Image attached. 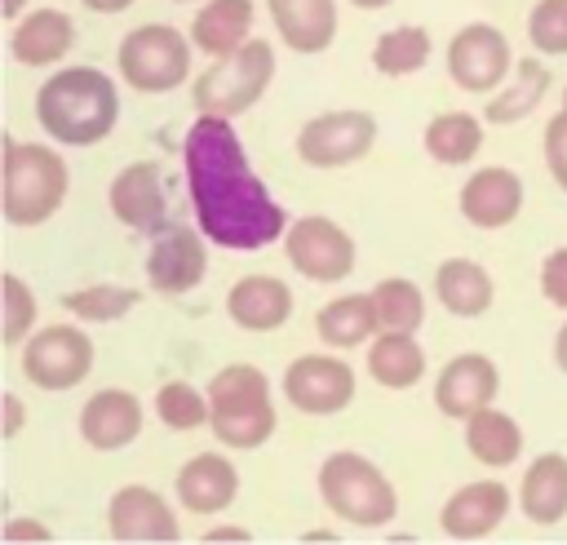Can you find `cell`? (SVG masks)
Returning a JSON list of instances; mask_svg holds the SVG:
<instances>
[{
  "mask_svg": "<svg viewBox=\"0 0 567 545\" xmlns=\"http://www.w3.org/2000/svg\"><path fill=\"white\" fill-rule=\"evenodd\" d=\"M182 168H186V195L195 226L230 253H257L288 235V217L261 173L248 164L244 137L235 133V120L221 115H195V124L182 137Z\"/></svg>",
  "mask_w": 567,
  "mask_h": 545,
  "instance_id": "6da1fadb",
  "label": "cell"
},
{
  "mask_svg": "<svg viewBox=\"0 0 567 545\" xmlns=\"http://www.w3.org/2000/svg\"><path fill=\"white\" fill-rule=\"evenodd\" d=\"M35 124L53 146H97L120 124V84L102 66H53L35 89Z\"/></svg>",
  "mask_w": 567,
  "mask_h": 545,
  "instance_id": "7a4b0ae2",
  "label": "cell"
},
{
  "mask_svg": "<svg viewBox=\"0 0 567 545\" xmlns=\"http://www.w3.org/2000/svg\"><path fill=\"white\" fill-rule=\"evenodd\" d=\"M71 191V168L62 151L40 142L4 137V186H0V213L13 230H31L58 217Z\"/></svg>",
  "mask_w": 567,
  "mask_h": 545,
  "instance_id": "3957f363",
  "label": "cell"
},
{
  "mask_svg": "<svg viewBox=\"0 0 567 545\" xmlns=\"http://www.w3.org/2000/svg\"><path fill=\"white\" fill-rule=\"evenodd\" d=\"M315 487H319L323 510L332 518H341L346 527H359V532H377V527L394 523V514H399V492H394L390 474L354 448L328 452L319 461Z\"/></svg>",
  "mask_w": 567,
  "mask_h": 545,
  "instance_id": "277c9868",
  "label": "cell"
},
{
  "mask_svg": "<svg viewBox=\"0 0 567 545\" xmlns=\"http://www.w3.org/2000/svg\"><path fill=\"white\" fill-rule=\"evenodd\" d=\"M208 430L221 448L235 452H252L261 443H270L279 417H275V394H270V377L257 363H226L208 377Z\"/></svg>",
  "mask_w": 567,
  "mask_h": 545,
  "instance_id": "5b68a950",
  "label": "cell"
},
{
  "mask_svg": "<svg viewBox=\"0 0 567 545\" xmlns=\"http://www.w3.org/2000/svg\"><path fill=\"white\" fill-rule=\"evenodd\" d=\"M275 44L261 40V35H248L239 49L221 53V58H208V66L195 75L190 84V102L199 115H221V120H235L244 115L248 106H257L275 80Z\"/></svg>",
  "mask_w": 567,
  "mask_h": 545,
  "instance_id": "8992f818",
  "label": "cell"
},
{
  "mask_svg": "<svg viewBox=\"0 0 567 545\" xmlns=\"http://www.w3.org/2000/svg\"><path fill=\"white\" fill-rule=\"evenodd\" d=\"M190 58H195L190 31H177L168 22H142V27L124 31L115 44L120 80L146 97H159V93H173L177 84H186Z\"/></svg>",
  "mask_w": 567,
  "mask_h": 545,
  "instance_id": "52a82bcc",
  "label": "cell"
},
{
  "mask_svg": "<svg viewBox=\"0 0 567 545\" xmlns=\"http://www.w3.org/2000/svg\"><path fill=\"white\" fill-rule=\"evenodd\" d=\"M93 359H97L93 337L75 323H44L18 346L22 381L44 390V394H62V390L84 385L93 372Z\"/></svg>",
  "mask_w": 567,
  "mask_h": 545,
  "instance_id": "ba28073f",
  "label": "cell"
},
{
  "mask_svg": "<svg viewBox=\"0 0 567 545\" xmlns=\"http://www.w3.org/2000/svg\"><path fill=\"white\" fill-rule=\"evenodd\" d=\"M443 62H447V80L461 93L492 97L509 80V71H514L518 58H514V44H509V35L501 27H492V22H465V27L452 31Z\"/></svg>",
  "mask_w": 567,
  "mask_h": 545,
  "instance_id": "9c48e42d",
  "label": "cell"
},
{
  "mask_svg": "<svg viewBox=\"0 0 567 545\" xmlns=\"http://www.w3.org/2000/svg\"><path fill=\"white\" fill-rule=\"evenodd\" d=\"M284 257L310 284H341L354 275L359 248L341 222H332L323 213H306V217H292V226L284 235Z\"/></svg>",
  "mask_w": 567,
  "mask_h": 545,
  "instance_id": "30bf717a",
  "label": "cell"
},
{
  "mask_svg": "<svg viewBox=\"0 0 567 545\" xmlns=\"http://www.w3.org/2000/svg\"><path fill=\"white\" fill-rule=\"evenodd\" d=\"M377 115L372 111H319L297 128V160L306 168H350L359 160H368V151L377 146Z\"/></svg>",
  "mask_w": 567,
  "mask_h": 545,
  "instance_id": "8fae6325",
  "label": "cell"
},
{
  "mask_svg": "<svg viewBox=\"0 0 567 545\" xmlns=\"http://www.w3.org/2000/svg\"><path fill=\"white\" fill-rule=\"evenodd\" d=\"M359 381L341 350H306L284 368V403L306 417H337L354 403Z\"/></svg>",
  "mask_w": 567,
  "mask_h": 545,
  "instance_id": "7c38bea8",
  "label": "cell"
},
{
  "mask_svg": "<svg viewBox=\"0 0 567 545\" xmlns=\"http://www.w3.org/2000/svg\"><path fill=\"white\" fill-rule=\"evenodd\" d=\"M208 244L213 239L199 226H186V222L155 230L151 253H146V284H151V292H159V297L195 292L204 284V275H208Z\"/></svg>",
  "mask_w": 567,
  "mask_h": 545,
  "instance_id": "4fadbf2b",
  "label": "cell"
},
{
  "mask_svg": "<svg viewBox=\"0 0 567 545\" xmlns=\"http://www.w3.org/2000/svg\"><path fill=\"white\" fill-rule=\"evenodd\" d=\"M106 532H111V541H124V545H168V541H182L177 510L168 505L164 492H155L146 483H124V487L111 492V501H106Z\"/></svg>",
  "mask_w": 567,
  "mask_h": 545,
  "instance_id": "5bb4252c",
  "label": "cell"
},
{
  "mask_svg": "<svg viewBox=\"0 0 567 545\" xmlns=\"http://www.w3.org/2000/svg\"><path fill=\"white\" fill-rule=\"evenodd\" d=\"M501 394V368L492 363V354L483 350H461L452 354L439 377H434V408L447 417V421H465L474 417L478 408L496 403Z\"/></svg>",
  "mask_w": 567,
  "mask_h": 545,
  "instance_id": "9a60e30c",
  "label": "cell"
},
{
  "mask_svg": "<svg viewBox=\"0 0 567 545\" xmlns=\"http://www.w3.org/2000/svg\"><path fill=\"white\" fill-rule=\"evenodd\" d=\"M514 505H518V496H514L501 479L461 483V487L443 501V510H439V532H443L447 541H483V536H492V532L509 518Z\"/></svg>",
  "mask_w": 567,
  "mask_h": 545,
  "instance_id": "2e32d148",
  "label": "cell"
},
{
  "mask_svg": "<svg viewBox=\"0 0 567 545\" xmlns=\"http://www.w3.org/2000/svg\"><path fill=\"white\" fill-rule=\"evenodd\" d=\"M456 208L478 230H505L523 213V177L505 164H483L465 177V186L456 195Z\"/></svg>",
  "mask_w": 567,
  "mask_h": 545,
  "instance_id": "e0dca14e",
  "label": "cell"
},
{
  "mask_svg": "<svg viewBox=\"0 0 567 545\" xmlns=\"http://www.w3.org/2000/svg\"><path fill=\"white\" fill-rule=\"evenodd\" d=\"M142 399L124 385H102L80 408V439L93 452H124L142 434Z\"/></svg>",
  "mask_w": 567,
  "mask_h": 545,
  "instance_id": "ac0fdd59",
  "label": "cell"
},
{
  "mask_svg": "<svg viewBox=\"0 0 567 545\" xmlns=\"http://www.w3.org/2000/svg\"><path fill=\"white\" fill-rule=\"evenodd\" d=\"M106 204H111V217L124 222L128 230H164V173L155 160H133L124 164L111 186H106Z\"/></svg>",
  "mask_w": 567,
  "mask_h": 545,
  "instance_id": "d6986e66",
  "label": "cell"
},
{
  "mask_svg": "<svg viewBox=\"0 0 567 545\" xmlns=\"http://www.w3.org/2000/svg\"><path fill=\"white\" fill-rule=\"evenodd\" d=\"M177 505L186 514H199V518H217L235 505L239 496V470L226 452H195L182 470H177Z\"/></svg>",
  "mask_w": 567,
  "mask_h": 545,
  "instance_id": "ffe728a7",
  "label": "cell"
},
{
  "mask_svg": "<svg viewBox=\"0 0 567 545\" xmlns=\"http://www.w3.org/2000/svg\"><path fill=\"white\" fill-rule=\"evenodd\" d=\"M292 310H297V292L279 275H266V270L239 275L226 292V315L244 332H275L292 319Z\"/></svg>",
  "mask_w": 567,
  "mask_h": 545,
  "instance_id": "44dd1931",
  "label": "cell"
},
{
  "mask_svg": "<svg viewBox=\"0 0 567 545\" xmlns=\"http://www.w3.org/2000/svg\"><path fill=\"white\" fill-rule=\"evenodd\" d=\"M75 22L66 9H31L13 22L9 31V53L18 66H62L66 53L75 49Z\"/></svg>",
  "mask_w": 567,
  "mask_h": 545,
  "instance_id": "7402d4cb",
  "label": "cell"
},
{
  "mask_svg": "<svg viewBox=\"0 0 567 545\" xmlns=\"http://www.w3.org/2000/svg\"><path fill=\"white\" fill-rule=\"evenodd\" d=\"M266 13L275 22V35L288 53H323L337 40V0H266Z\"/></svg>",
  "mask_w": 567,
  "mask_h": 545,
  "instance_id": "603a6c76",
  "label": "cell"
},
{
  "mask_svg": "<svg viewBox=\"0 0 567 545\" xmlns=\"http://www.w3.org/2000/svg\"><path fill=\"white\" fill-rule=\"evenodd\" d=\"M518 514L532 527H558L567 518V452H540L518 479Z\"/></svg>",
  "mask_w": 567,
  "mask_h": 545,
  "instance_id": "cb8c5ba5",
  "label": "cell"
},
{
  "mask_svg": "<svg viewBox=\"0 0 567 545\" xmlns=\"http://www.w3.org/2000/svg\"><path fill=\"white\" fill-rule=\"evenodd\" d=\"M434 297L447 315L456 319H478L492 310L496 301V279L487 275L483 261H470V257H447L439 261L434 270Z\"/></svg>",
  "mask_w": 567,
  "mask_h": 545,
  "instance_id": "d4e9b609",
  "label": "cell"
},
{
  "mask_svg": "<svg viewBox=\"0 0 567 545\" xmlns=\"http://www.w3.org/2000/svg\"><path fill=\"white\" fill-rule=\"evenodd\" d=\"M549 84H554V75H549V66L540 58H518L514 71H509V80L487 97L483 120L496 124V128L523 124L532 111H540V102L549 97Z\"/></svg>",
  "mask_w": 567,
  "mask_h": 545,
  "instance_id": "484cf974",
  "label": "cell"
},
{
  "mask_svg": "<svg viewBox=\"0 0 567 545\" xmlns=\"http://www.w3.org/2000/svg\"><path fill=\"white\" fill-rule=\"evenodd\" d=\"M315 332L328 350H359L381 332L372 292H346L315 310Z\"/></svg>",
  "mask_w": 567,
  "mask_h": 545,
  "instance_id": "4316f807",
  "label": "cell"
},
{
  "mask_svg": "<svg viewBox=\"0 0 567 545\" xmlns=\"http://www.w3.org/2000/svg\"><path fill=\"white\" fill-rule=\"evenodd\" d=\"M257 22V4L252 0H204L190 18V40L199 53L221 58L230 49H239L252 35Z\"/></svg>",
  "mask_w": 567,
  "mask_h": 545,
  "instance_id": "83f0119b",
  "label": "cell"
},
{
  "mask_svg": "<svg viewBox=\"0 0 567 545\" xmlns=\"http://www.w3.org/2000/svg\"><path fill=\"white\" fill-rule=\"evenodd\" d=\"M465 452L487 470H509L523 456V425L505 408L487 403L465 417Z\"/></svg>",
  "mask_w": 567,
  "mask_h": 545,
  "instance_id": "f1b7e54d",
  "label": "cell"
},
{
  "mask_svg": "<svg viewBox=\"0 0 567 545\" xmlns=\"http://www.w3.org/2000/svg\"><path fill=\"white\" fill-rule=\"evenodd\" d=\"M368 377L381 390H412L425 377V350L416 341V332H377L368 341Z\"/></svg>",
  "mask_w": 567,
  "mask_h": 545,
  "instance_id": "f546056e",
  "label": "cell"
},
{
  "mask_svg": "<svg viewBox=\"0 0 567 545\" xmlns=\"http://www.w3.org/2000/svg\"><path fill=\"white\" fill-rule=\"evenodd\" d=\"M425 155L443 168H461L474 164V155L483 151V120L470 111H439L425 124Z\"/></svg>",
  "mask_w": 567,
  "mask_h": 545,
  "instance_id": "4dcf8cb0",
  "label": "cell"
},
{
  "mask_svg": "<svg viewBox=\"0 0 567 545\" xmlns=\"http://www.w3.org/2000/svg\"><path fill=\"white\" fill-rule=\"evenodd\" d=\"M430 49H434V40H430L425 27H416V22L390 27V31H381L377 44H372V71L385 75V80L416 75V71H425Z\"/></svg>",
  "mask_w": 567,
  "mask_h": 545,
  "instance_id": "1f68e13d",
  "label": "cell"
},
{
  "mask_svg": "<svg viewBox=\"0 0 567 545\" xmlns=\"http://www.w3.org/2000/svg\"><path fill=\"white\" fill-rule=\"evenodd\" d=\"M62 310L80 323H120L124 315L137 310L142 292L133 284H84V288H71L58 297Z\"/></svg>",
  "mask_w": 567,
  "mask_h": 545,
  "instance_id": "d6a6232c",
  "label": "cell"
},
{
  "mask_svg": "<svg viewBox=\"0 0 567 545\" xmlns=\"http://www.w3.org/2000/svg\"><path fill=\"white\" fill-rule=\"evenodd\" d=\"M372 301H377V319H381L385 332H416L425 323V292L408 275L377 279L372 284Z\"/></svg>",
  "mask_w": 567,
  "mask_h": 545,
  "instance_id": "836d02e7",
  "label": "cell"
},
{
  "mask_svg": "<svg viewBox=\"0 0 567 545\" xmlns=\"http://www.w3.org/2000/svg\"><path fill=\"white\" fill-rule=\"evenodd\" d=\"M155 417L159 425H168L173 434H190L199 425H208L213 417V403H208V390L190 385L186 377H173L155 390Z\"/></svg>",
  "mask_w": 567,
  "mask_h": 545,
  "instance_id": "e575fe53",
  "label": "cell"
},
{
  "mask_svg": "<svg viewBox=\"0 0 567 545\" xmlns=\"http://www.w3.org/2000/svg\"><path fill=\"white\" fill-rule=\"evenodd\" d=\"M0 315H4V332L0 337H4L9 350H18L35 332V319H40V297L18 270L0 275Z\"/></svg>",
  "mask_w": 567,
  "mask_h": 545,
  "instance_id": "d590c367",
  "label": "cell"
},
{
  "mask_svg": "<svg viewBox=\"0 0 567 545\" xmlns=\"http://www.w3.org/2000/svg\"><path fill=\"white\" fill-rule=\"evenodd\" d=\"M527 40L540 58H567V0H536L527 13Z\"/></svg>",
  "mask_w": 567,
  "mask_h": 545,
  "instance_id": "8d00e7d4",
  "label": "cell"
},
{
  "mask_svg": "<svg viewBox=\"0 0 567 545\" xmlns=\"http://www.w3.org/2000/svg\"><path fill=\"white\" fill-rule=\"evenodd\" d=\"M540 151H545V168H549L554 186L567 195V115H563V111L545 124V142H540Z\"/></svg>",
  "mask_w": 567,
  "mask_h": 545,
  "instance_id": "74e56055",
  "label": "cell"
},
{
  "mask_svg": "<svg viewBox=\"0 0 567 545\" xmlns=\"http://www.w3.org/2000/svg\"><path fill=\"white\" fill-rule=\"evenodd\" d=\"M540 297L567 315V244L563 248H549L545 261H540Z\"/></svg>",
  "mask_w": 567,
  "mask_h": 545,
  "instance_id": "f35d334b",
  "label": "cell"
},
{
  "mask_svg": "<svg viewBox=\"0 0 567 545\" xmlns=\"http://www.w3.org/2000/svg\"><path fill=\"white\" fill-rule=\"evenodd\" d=\"M22 425H27V403H22V394H13V390H4L0 394V439H18L22 434Z\"/></svg>",
  "mask_w": 567,
  "mask_h": 545,
  "instance_id": "ab89813d",
  "label": "cell"
},
{
  "mask_svg": "<svg viewBox=\"0 0 567 545\" xmlns=\"http://www.w3.org/2000/svg\"><path fill=\"white\" fill-rule=\"evenodd\" d=\"M4 541L9 545H27V541H35V545H44V541H53V532H49V523H40V518H9L4 523Z\"/></svg>",
  "mask_w": 567,
  "mask_h": 545,
  "instance_id": "60d3db41",
  "label": "cell"
},
{
  "mask_svg": "<svg viewBox=\"0 0 567 545\" xmlns=\"http://www.w3.org/2000/svg\"><path fill=\"white\" fill-rule=\"evenodd\" d=\"M204 541H252V532L239 527V523H213V527L204 532Z\"/></svg>",
  "mask_w": 567,
  "mask_h": 545,
  "instance_id": "b9f144b4",
  "label": "cell"
},
{
  "mask_svg": "<svg viewBox=\"0 0 567 545\" xmlns=\"http://www.w3.org/2000/svg\"><path fill=\"white\" fill-rule=\"evenodd\" d=\"M89 13H102V18H111V13H124V9H133L137 0H80Z\"/></svg>",
  "mask_w": 567,
  "mask_h": 545,
  "instance_id": "7bdbcfd3",
  "label": "cell"
},
{
  "mask_svg": "<svg viewBox=\"0 0 567 545\" xmlns=\"http://www.w3.org/2000/svg\"><path fill=\"white\" fill-rule=\"evenodd\" d=\"M554 363H558V372L567 377V319H563V328L554 332Z\"/></svg>",
  "mask_w": 567,
  "mask_h": 545,
  "instance_id": "ee69618b",
  "label": "cell"
},
{
  "mask_svg": "<svg viewBox=\"0 0 567 545\" xmlns=\"http://www.w3.org/2000/svg\"><path fill=\"white\" fill-rule=\"evenodd\" d=\"M0 13H4L9 22H18V18L27 13V0H4V4H0Z\"/></svg>",
  "mask_w": 567,
  "mask_h": 545,
  "instance_id": "f6af8a7d",
  "label": "cell"
},
{
  "mask_svg": "<svg viewBox=\"0 0 567 545\" xmlns=\"http://www.w3.org/2000/svg\"><path fill=\"white\" fill-rule=\"evenodd\" d=\"M354 9H363V13H377V9H390L394 0H350Z\"/></svg>",
  "mask_w": 567,
  "mask_h": 545,
  "instance_id": "bcb514c9",
  "label": "cell"
},
{
  "mask_svg": "<svg viewBox=\"0 0 567 545\" xmlns=\"http://www.w3.org/2000/svg\"><path fill=\"white\" fill-rule=\"evenodd\" d=\"M563 115H567V89H563Z\"/></svg>",
  "mask_w": 567,
  "mask_h": 545,
  "instance_id": "7dc6e473",
  "label": "cell"
},
{
  "mask_svg": "<svg viewBox=\"0 0 567 545\" xmlns=\"http://www.w3.org/2000/svg\"><path fill=\"white\" fill-rule=\"evenodd\" d=\"M177 4H204V0H177Z\"/></svg>",
  "mask_w": 567,
  "mask_h": 545,
  "instance_id": "c3c4849f",
  "label": "cell"
}]
</instances>
